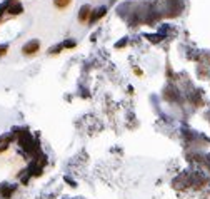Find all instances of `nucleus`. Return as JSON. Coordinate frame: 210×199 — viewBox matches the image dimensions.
Here are the masks:
<instances>
[{
    "label": "nucleus",
    "mask_w": 210,
    "mask_h": 199,
    "mask_svg": "<svg viewBox=\"0 0 210 199\" xmlns=\"http://www.w3.org/2000/svg\"><path fill=\"white\" fill-rule=\"evenodd\" d=\"M38 50H40V42L38 40H30V42H27L25 45L22 47L23 55H35Z\"/></svg>",
    "instance_id": "nucleus-1"
},
{
    "label": "nucleus",
    "mask_w": 210,
    "mask_h": 199,
    "mask_svg": "<svg viewBox=\"0 0 210 199\" xmlns=\"http://www.w3.org/2000/svg\"><path fill=\"white\" fill-rule=\"evenodd\" d=\"M90 15H92V7H90V5H84V7L80 8V12H79V22L89 23Z\"/></svg>",
    "instance_id": "nucleus-2"
},
{
    "label": "nucleus",
    "mask_w": 210,
    "mask_h": 199,
    "mask_svg": "<svg viewBox=\"0 0 210 199\" xmlns=\"http://www.w3.org/2000/svg\"><path fill=\"white\" fill-rule=\"evenodd\" d=\"M22 12H23V7H22L20 2L8 3V7H7V13H8V15H20Z\"/></svg>",
    "instance_id": "nucleus-3"
},
{
    "label": "nucleus",
    "mask_w": 210,
    "mask_h": 199,
    "mask_svg": "<svg viewBox=\"0 0 210 199\" xmlns=\"http://www.w3.org/2000/svg\"><path fill=\"white\" fill-rule=\"evenodd\" d=\"M72 0H53V7L58 8V10H65V8L70 7Z\"/></svg>",
    "instance_id": "nucleus-4"
},
{
    "label": "nucleus",
    "mask_w": 210,
    "mask_h": 199,
    "mask_svg": "<svg viewBox=\"0 0 210 199\" xmlns=\"http://www.w3.org/2000/svg\"><path fill=\"white\" fill-rule=\"evenodd\" d=\"M7 45H0V55H3V54H5V52H7Z\"/></svg>",
    "instance_id": "nucleus-5"
}]
</instances>
